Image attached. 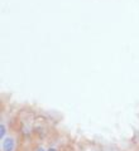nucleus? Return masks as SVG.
Instances as JSON below:
<instances>
[{
  "label": "nucleus",
  "instance_id": "nucleus-1",
  "mask_svg": "<svg viewBox=\"0 0 139 151\" xmlns=\"http://www.w3.org/2000/svg\"><path fill=\"white\" fill-rule=\"evenodd\" d=\"M14 149V141L11 138H5L3 141V150L4 151H11Z\"/></svg>",
  "mask_w": 139,
  "mask_h": 151
},
{
  "label": "nucleus",
  "instance_id": "nucleus-3",
  "mask_svg": "<svg viewBox=\"0 0 139 151\" xmlns=\"http://www.w3.org/2000/svg\"><path fill=\"white\" fill-rule=\"evenodd\" d=\"M48 151H56V150H54V149H49Z\"/></svg>",
  "mask_w": 139,
  "mask_h": 151
},
{
  "label": "nucleus",
  "instance_id": "nucleus-4",
  "mask_svg": "<svg viewBox=\"0 0 139 151\" xmlns=\"http://www.w3.org/2000/svg\"><path fill=\"white\" fill-rule=\"evenodd\" d=\"M38 151H44L43 149H38Z\"/></svg>",
  "mask_w": 139,
  "mask_h": 151
},
{
  "label": "nucleus",
  "instance_id": "nucleus-2",
  "mask_svg": "<svg viewBox=\"0 0 139 151\" xmlns=\"http://www.w3.org/2000/svg\"><path fill=\"white\" fill-rule=\"evenodd\" d=\"M5 135V128H4V125H0V136L4 137Z\"/></svg>",
  "mask_w": 139,
  "mask_h": 151
}]
</instances>
